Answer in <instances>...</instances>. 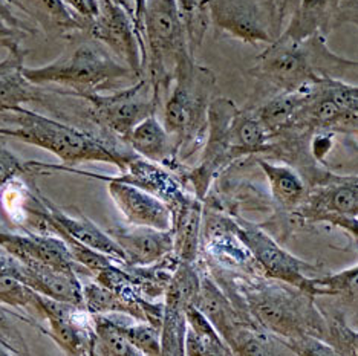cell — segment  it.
Returning a JSON list of instances; mask_svg holds the SVG:
<instances>
[{"mask_svg": "<svg viewBox=\"0 0 358 356\" xmlns=\"http://www.w3.org/2000/svg\"><path fill=\"white\" fill-rule=\"evenodd\" d=\"M358 69V61L340 59L327 46V37L315 34L305 40H292L279 36L257 55L248 74L257 82L250 106L282 92L319 83L323 78L341 80L345 74Z\"/></svg>", "mask_w": 358, "mask_h": 356, "instance_id": "1", "label": "cell"}, {"mask_svg": "<svg viewBox=\"0 0 358 356\" xmlns=\"http://www.w3.org/2000/svg\"><path fill=\"white\" fill-rule=\"evenodd\" d=\"M3 121L13 127H0V136L15 138L36 147L51 151L64 164L108 163L123 170L136 153L127 147L120 149L113 142L103 141L77 127L40 115L27 107L0 113Z\"/></svg>", "mask_w": 358, "mask_h": 356, "instance_id": "2", "label": "cell"}, {"mask_svg": "<svg viewBox=\"0 0 358 356\" xmlns=\"http://www.w3.org/2000/svg\"><path fill=\"white\" fill-rule=\"evenodd\" d=\"M213 71L198 64L193 55L179 61L173 83L162 103V124L176 144L178 159H189L206 142L208 107L215 100Z\"/></svg>", "mask_w": 358, "mask_h": 356, "instance_id": "3", "label": "cell"}, {"mask_svg": "<svg viewBox=\"0 0 358 356\" xmlns=\"http://www.w3.org/2000/svg\"><path fill=\"white\" fill-rule=\"evenodd\" d=\"M25 77L36 86H60L64 96H78L95 92L117 91L138 77L103 43L91 40L77 45L59 59L40 68H27Z\"/></svg>", "mask_w": 358, "mask_h": 356, "instance_id": "4", "label": "cell"}, {"mask_svg": "<svg viewBox=\"0 0 358 356\" xmlns=\"http://www.w3.org/2000/svg\"><path fill=\"white\" fill-rule=\"evenodd\" d=\"M241 289L251 317L285 344L308 335L327 338L328 325L314 306V295L279 280L248 281Z\"/></svg>", "mask_w": 358, "mask_h": 356, "instance_id": "5", "label": "cell"}, {"mask_svg": "<svg viewBox=\"0 0 358 356\" xmlns=\"http://www.w3.org/2000/svg\"><path fill=\"white\" fill-rule=\"evenodd\" d=\"M141 28L145 46L144 77L150 80L159 106H162L179 61L185 55H193L189 50L178 0H145Z\"/></svg>", "mask_w": 358, "mask_h": 356, "instance_id": "6", "label": "cell"}, {"mask_svg": "<svg viewBox=\"0 0 358 356\" xmlns=\"http://www.w3.org/2000/svg\"><path fill=\"white\" fill-rule=\"evenodd\" d=\"M78 98L87 103V113L95 124L123 142L143 119L157 115L161 107L148 77L109 94H86Z\"/></svg>", "mask_w": 358, "mask_h": 356, "instance_id": "7", "label": "cell"}, {"mask_svg": "<svg viewBox=\"0 0 358 356\" xmlns=\"http://www.w3.org/2000/svg\"><path fill=\"white\" fill-rule=\"evenodd\" d=\"M239 109L224 96H216L208 107V127L204 142V151L198 165L185 175L192 184L194 196L204 200L211 184L236 158L230 145V124Z\"/></svg>", "mask_w": 358, "mask_h": 356, "instance_id": "8", "label": "cell"}, {"mask_svg": "<svg viewBox=\"0 0 358 356\" xmlns=\"http://www.w3.org/2000/svg\"><path fill=\"white\" fill-rule=\"evenodd\" d=\"M87 34L132 69L144 77L145 46L134 13L117 0H100V13L89 23Z\"/></svg>", "mask_w": 358, "mask_h": 356, "instance_id": "9", "label": "cell"}, {"mask_svg": "<svg viewBox=\"0 0 358 356\" xmlns=\"http://www.w3.org/2000/svg\"><path fill=\"white\" fill-rule=\"evenodd\" d=\"M234 222L236 232L251 251L264 275L268 279L288 283V285L302 289L314 297L319 295V290L313 285V277L305 275L306 269H314L313 265L300 260L280 248L278 242L268 236L259 226L243 221L241 217H234Z\"/></svg>", "mask_w": 358, "mask_h": 356, "instance_id": "10", "label": "cell"}, {"mask_svg": "<svg viewBox=\"0 0 358 356\" xmlns=\"http://www.w3.org/2000/svg\"><path fill=\"white\" fill-rule=\"evenodd\" d=\"M36 311L48 321V334L68 355L95 356L94 315L85 306L37 294Z\"/></svg>", "mask_w": 358, "mask_h": 356, "instance_id": "11", "label": "cell"}, {"mask_svg": "<svg viewBox=\"0 0 358 356\" xmlns=\"http://www.w3.org/2000/svg\"><path fill=\"white\" fill-rule=\"evenodd\" d=\"M0 248L19 260L37 262L63 272H86L76 262L69 246L55 232H15L8 230L0 232Z\"/></svg>", "mask_w": 358, "mask_h": 356, "instance_id": "12", "label": "cell"}, {"mask_svg": "<svg viewBox=\"0 0 358 356\" xmlns=\"http://www.w3.org/2000/svg\"><path fill=\"white\" fill-rule=\"evenodd\" d=\"M2 262L15 279L37 294L83 306V285L76 272H63L37 262L19 260L8 253L2 255Z\"/></svg>", "mask_w": 358, "mask_h": 356, "instance_id": "13", "label": "cell"}, {"mask_svg": "<svg viewBox=\"0 0 358 356\" xmlns=\"http://www.w3.org/2000/svg\"><path fill=\"white\" fill-rule=\"evenodd\" d=\"M109 236L124 251L127 265L148 266L157 263L175 249L173 231L141 225H115Z\"/></svg>", "mask_w": 358, "mask_h": 356, "instance_id": "14", "label": "cell"}, {"mask_svg": "<svg viewBox=\"0 0 358 356\" xmlns=\"http://www.w3.org/2000/svg\"><path fill=\"white\" fill-rule=\"evenodd\" d=\"M297 213L311 221H320L327 214L358 217V176H331L305 194Z\"/></svg>", "mask_w": 358, "mask_h": 356, "instance_id": "15", "label": "cell"}, {"mask_svg": "<svg viewBox=\"0 0 358 356\" xmlns=\"http://www.w3.org/2000/svg\"><path fill=\"white\" fill-rule=\"evenodd\" d=\"M120 172V175L109 177L132 184L135 187L153 194L167 204L170 212L190 196L173 175H170L166 168H162V165L152 163V161L140 155H135Z\"/></svg>", "mask_w": 358, "mask_h": 356, "instance_id": "16", "label": "cell"}, {"mask_svg": "<svg viewBox=\"0 0 358 356\" xmlns=\"http://www.w3.org/2000/svg\"><path fill=\"white\" fill-rule=\"evenodd\" d=\"M8 51L0 61V113L13 112L27 103H42L46 95L42 87L32 84L25 77V55L19 42L5 46Z\"/></svg>", "mask_w": 358, "mask_h": 356, "instance_id": "17", "label": "cell"}, {"mask_svg": "<svg viewBox=\"0 0 358 356\" xmlns=\"http://www.w3.org/2000/svg\"><path fill=\"white\" fill-rule=\"evenodd\" d=\"M340 0H294L280 36L305 40L315 34L328 37L336 29V14Z\"/></svg>", "mask_w": 358, "mask_h": 356, "instance_id": "18", "label": "cell"}, {"mask_svg": "<svg viewBox=\"0 0 358 356\" xmlns=\"http://www.w3.org/2000/svg\"><path fill=\"white\" fill-rule=\"evenodd\" d=\"M11 2L51 36L66 37L76 32H87L89 29V22L72 10L64 0H11Z\"/></svg>", "mask_w": 358, "mask_h": 356, "instance_id": "19", "label": "cell"}, {"mask_svg": "<svg viewBox=\"0 0 358 356\" xmlns=\"http://www.w3.org/2000/svg\"><path fill=\"white\" fill-rule=\"evenodd\" d=\"M124 142L132 149L136 155L157 163L162 167L178 168L181 164L178 159L175 140L167 132L164 124L157 118V115H150L143 119L132 132L127 135Z\"/></svg>", "mask_w": 358, "mask_h": 356, "instance_id": "20", "label": "cell"}, {"mask_svg": "<svg viewBox=\"0 0 358 356\" xmlns=\"http://www.w3.org/2000/svg\"><path fill=\"white\" fill-rule=\"evenodd\" d=\"M202 214H204L202 200L194 194H190L181 205L172 209V231L175 240L173 253L181 262H198L202 234Z\"/></svg>", "mask_w": 358, "mask_h": 356, "instance_id": "21", "label": "cell"}, {"mask_svg": "<svg viewBox=\"0 0 358 356\" xmlns=\"http://www.w3.org/2000/svg\"><path fill=\"white\" fill-rule=\"evenodd\" d=\"M187 356H229L233 355L230 346L211 325V321L196 306L187 307Z\"/></svg>", "mask_w": 358, "mask_h": 356, "instance_id": "22", "label": "cell"}, {"mask_svg": "<svg viewBox=\"0 0 358 356\" xmlns=\"http://www.w3.org/2000/svg\"><path fill=\"white\" fill-rule=\"evenodd\" d=\"M83 306L92 315L120 313L138 321H145L143 302H129L96 280L83 286Z\"/></svg>", "mask_w": 358, "mask_h": 356, "instance_id": "23", "label": "cell"}, {"mask_svg": "<svg viewBox=\"0 0 358 356\" xmlns=\"http://www.w3.org/2000/svg\"><path fill=\"white\" fill-rule=\"evenodd\" d=\"M181 298L164 295V317L161 325V355L184 356L187 334V307Z\"/></svg>", "mask_w": 358, "mask_h": 356, "instance_id": "24", "label": "cell"}, {"mask_svg": "<svg viewBox=\"0 0 358 356\" xmlns=\"http://www.w3.org/2000/svg\"><path fill=\"white\" fill-rule=\"evenodd\" d=\"M259 167L264 170L273 198L279 205L283 208H297L302 204L306 187L294 168L266 163L264 159L259 161Z\"/></svg>", "mask_w": 358, "mask_h": 356, "instance_id": "25", "label": "cell"}, {"mask_svg": "<svg viewBox=\"0 0 358 356\" xmlns=\"http://www.w3.org/2000/svg\"><path fill=\"white\" fill-rule=\"evenodd\" d=\"M95 355L101 356H141L120 329L117 320L110 315H94Z\"/></svg>", "mask_w": 358, "mask_h": 356, "instance_id": "26", "label": "cell"}, {"mask_svg": "<svg viewBox=\"0 0 358 356\" xmlns=\"http://www.w3.org/2000/svg\"><path fill=\"white\" fill-rule=\"evenodd\" d=\"M313 285L319 290V295L343 298L348 304L358 307V265L338 274L313 277Z\"/></svg>", "mask_w": 358, "mask_h": 356, "instance_id": "27", "label": "cell"}, {"mask_svg": "<svg viewBox=\"0 0 358 356\" xmlns=\"http://www.w3.org/2000/svg\"><path fill=\"white\" fill-rule=\"evenodd\" d=\"M36 290H32L27 285H23L19 279H15L6 269L2 262V255H0V304L36 311Z\"/></svg>", "mask_w": 358, "mask_h": 356, "instance_id": "28", "label": "cell"}, {"mask_svg": "<svg viewBox=\"0 0 358 356\" xmlns=\"http://www.w3.org/2000/svg\"><path fill=\"white\" fill-rule=\"evenodd\" d=\"M117 322L129 339V343L141 355H161V332L158 327H155L148 321L138 320H135V322H121L117 320Z\"/></svg>", "mask_w": 358, "mask_h": 356, "instance_id": "29", "label": "cell"}, {"mask_svg": "<svg viewBox=\"0 0 358 356\" xmlns=\"http://www.w3.org/2000/svg\"><path fill=\"white\" fill-rule=\"evenodd\" d=\"M327 325L328 334L324 341L332 346L337 355L358 356V332L348 327L343 320L332 318L327 321Z\"/></svg>", "mask_w": 358, "mask_h": 356, "instance_id": "30", "label": "cell"}, {"mask_svg": "<svg viewBox=\"0 0 358 356\" xmlns=\"http://www.w3.org/2000/svg\"><path fill=\"white\" fill-rule=\"evenodd\" d=\"M0 140H2V136H0ZM32 172L34 170L29 163H23L17 156L13 155L6 145L0 141V190Z\"/></svg>", "mask_w": 358, "mask_h": 356, "instance_id": "31", "label": "cell"}, {"mask_svg": "<svg viewBox=\"0 0 358 356\" xmlns=\"http://www.w3.org/2000/svg\"><path fill=\"white\" fill-rule=\"evenodd\" d=\"M14 3L11 0H0V19L8 23L11 28L17 29L22 34H34V28H32L28 22L22 20L14 11Z\"/></svg>", "mask_w": 358, "mask_h": 356, "instance_id": "32", "label": "cell"}, {"mask_svg": "<svg viewBox=\"0 0 358 356\" xmlns=\"http://www.w3.org/2000/svg\"><path fill=\"white\" fill-rule=\"evenodd\" d=\"M64 2L89 23L100 13V0H64Z\"/></svg>", "mask_w": 358, "mask_h": 356, "instance_id": "33", "label": "cell"}, {"mask_svg": "<svg viewBox=\"0 0 358 356\" xmlns=\"http://www.w3.org/2000/svg\"><path fill=\"white\" fill-rule=\"evenodd\" d=\"M332 144V133H329L328 131H322L320 133H317L311 142V151L314 158L320 161V163H324V158L329 155Z\"/></svg>", "mask_w": 358, "mask_h": 356, "instance_id": "34", "label": "cell"}, {"mask_svg": "<svg viewBox=\"0 0 358 356\" xmlns=\"http://www.w3.org/2000/svg\"><path fill=\"white\" fill-rule=\"evenodd\" d=\"M320 221L329 222L336 226H340L352 234L354 237H358V219L355 216H345V214H327Z\"/></svg>", "mask_w": 358, "mask_h": 356, "instance_id": "35", "label": "cell"}, {"mask_svg": "<svg viewBox=\"0 0 358 356\" xmlns=\"http://www.w3.org/2000/svg\"><path fill=\"white\" fill-rule=\"evenodd\" d=\"M25 34H22V32H19L17 29L11 28L8 23H5L2 19H0V46L5 47L13 42H19V38Z\"/></svg>", "mask_w": 358, "mask_h": 356, "instance_id": "36", "label": "cell"}, {"mask_svg": "<svg viewBox=\"0 0 358 356\" xmlns=\"http://www.w3.org/2000/svg\"><path fill=\"white\" fill-rule=\"evenodd\" d=\"M292 3H294V0H283V17H287L289 14Z\"/></svg>", "mask_w": 358, "mask_h": 356, "instance_id": "37", "label": "cell"}, {"mask_svg": "<svg viewBox=\"0 0 358 356\" xmlns=\"http://www.w3.org/2000/svg\"><path fill=\"white\" fill-rule=\"evenodd\" d=\"M354 6L355 10H352V17H351V23L358 27V0H354Z\"/></svg>", "mask_w": 358, "mask_h": 356, "instance_id": "38", "label": "cell"}, {"mask_svg": "<svg viewBox=\"0 0 358 356\" xmlns=\"http://www.w3.org/2000/svg\"><path fill=\"white\" fill-rule=\"evenodd\" d=\"M117 2L121 3L123 6H126L127 10H130V11L134 13V0H117ZM134 17H135V15H134Z\"/></svg>", "mask_w": 358, "mask_h": 356, "instance_id": "39", "label": "cell"}, {"mask_svg": "<svg viewBox=\"0 0 358 356\" xmlns=\"http://www.w3.org/2000/svg\"><path fill=\"white\" fill-rule=\"evenodd\" d=\"M5 355H17V352H14L13 349H8V347L0 344V356H5Z\"/></svg>", "mask_w": 358, "mask_h": 356, "instance_id": "40", "label": "cell"}, {"mask_svg": "<svg viewBox=\"0 0 358 356\" xmlns=\"http://www.w3.org/2000/svg\"><path fill=\"white\" fill-rule=\"evenodd\" d=\"M0 213H3V212H0ZM8 230H13V228H10V226L6 225V222L2 219V214H0V232L8 231Z\"/></svg>", "mask_w": 358, "mask_h": 356, "instance_id": "41", "label": "cell"}]
</instances>
